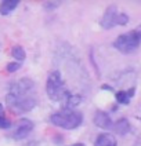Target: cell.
<instances>
[{"instance_id":"cell-17","label":"cell","mask_w":141,"mask_h":146,"mask_svg":"<svg viewBox=\"0 0 141 146\" xmlns=\"http://www.w3.org/2000/svg\"><path fill=\"white\" fill-rule=\"evenodd\" d=\"M71 146H84L83 143H75V145H71Z\"/></svg>"},{"instance_id":"cell-4","label":"cell","mask_w":141,"mask_h":146,"mask_svg":"<svg viewBox=\"0 0 141 146\" xmlns=\"http://www.w3.org/2000/svg\"><path fill=\"white\" fill-rule=\"evenodd\" d=\"M46 91H47V95L50 97L51 101L58 102V101H64L65 97L68 95V90L64 86V80L61 77V73L58 70H53L49 74V79L46 83Z\"/></svg>"},{"instance_id":"cell-13","label":"cell","mask_w":141,"mask_h":146,"mask_svg":"<svg viewBox=\"0 0 141 146\" xmlns=\"http://www.w3.org/2000/svg\"><path fill=\"white\" fill-rule=\"evenodd\" d=\"M11 54H13V57L18 59V61H24L25 59V50L21 47V46H14L13 50H11Z\"/></svg>"},{"instance_id":"cell-1","label":"cell","mask_w":141,"mask_h":146,"mask_svg":"<svg viewBox=\"0 0 141 146\" xmlns=\"http://www.w3.org/2000/svg\"><path fill=\"white\" fill-rule=\"evenodd\" d=\"M37 104L35 83L28 77L15 81L7 94V105L15 113L31 112Z\"/></svg>"},{"instance_id":"cell-3","label":"cell","mask_w":141,"mask_h":146,"mask_svg":"<svg viewBox=\"0 0 141 146\" xmlns=\"http://www.w3.org/2000/svg\"><path fill=\"white\" fill-rule=\"evenodd\" d=\"M140 44H141V25L138 28L130 31V32L120 35L114 41V47L116 50H119L120 52H124V54L133 52L134 50L138 48Z\"/></svg>"},{"instance_id":"cell-10","label":"cell","mask_w":141,"mask_h":146,"mask_svg":"<svg viewBox=\"0 0 141 146\" xmlns=\"http://www.w3.org/2000/svg\"><path fill=\"white\" fill-rule=\"evenodd\" d=\"M18 6V0H4L0 3V14L7 15Z\"/></svg>"},{"instance_id":"cell-8","label":"cell","mask_w":141,"mask_h":146,"mask_svg":"<svg viewBox=\"0 0 141 146\" xmlns=\"http://www.w3.org/2000/svg\"><path fill=\"white\" fill-rule=\"evenodd\" d=\"M116 139L112 134H100L96 142H94V146H116Z\"/></svg>"},{"instance_id":"cell-6","label":"cell","mask_w":141,"mask_h":146,"mask_svg":"<svg viewBox=\"0 0 141 146\" xmlns=\"http://www.w3.org/2000/svg\"><path fill=\"white\" fill-rule=\"evenodd\" d=\"M32 130H33V123L31 120H28V119H22V120H19L15 124L14 130L11 131L10 135L14 139H22L25 137H28Z\"/></svg>"},{"instance_id":"cell-11","label":"cell","mask_w":141,"mask_h":146,"mask_svg":"<svg viewBox=\"0 0 141 146\" xmlns=\"http://www.w3.org/2000/svg\"><path fill=\"white\" fill-rule=\"evenodd\" d=\"M133 95H134V88H129V91H119V92H116V101L119 104L127 105Z\"/></svg>"},{"instance_id":"cell-9","label":"cell","mask_w":141,"mask_h":146,"mask_svg":"<svg viewBox=\"0 0 141 146\" xmlns=\"http://www.w3.org/2000/svg\"><path fill=\"white\" fill-rule=\"evenodd\" d=\"M112 128H114L115 132L120 134V135H124V134H127L130 131V123H129V120H126V119H119L112 125Z\"/></svg>"},{"instance_id":"cell-16","label":"cell","mask_w":141,"mask_h":146,"mask_svg":"<svg viewBox=\"0 0 141 146\" xmlns=\"http://www.w3.org/2000/svg\"><path fill=\"white\" fill-rule=\"evenodd\" d=\"M0 116H3V106H1V104H0Z\"/></svg>"},{"instance_id":"cell-15","label":"cell","mask_w":141,"mask_h":146,"mask_svg":"<svg viewBox=\"0 0 141 146\" xmlns=\"http://www.w3.org/2000/svg\"><path fill=\"white\" fill-rule=\"evenodd\" d=\"M19 68H21V64H19V62H13V64H8V65H7V72H10V73L17 72Z\"/></svg>"},{"instance_id":"cell-5","label":"cell","mask_w":141,"mask_h":146,"mask_svg":"<svg viewBox=\"0 0 141 146\" xmlns=\"http://www.w3.org/2000/svg\"><path fill=\"white\" fill-rule=\"evenodd\" d=\"M127 22H129V17L124 13H120L116 6H109L105 10L100 24L104 29H111L116 25H126Z\"/></svg>"},{"instance_id":"cell-7","label":"cell","mask_w":141,"mask_h":146,"mask_svg":"<svg viewBox=\"0 0 141 146\" xmlns=\"http://www.w3.org/2000/svg\"><path fill=\"white\" fill-rule=\"evenodd\" d=\"M94 124L100 128H105V130L112 128V125H114V123L111 120V116L107 112H102V110H98L94 114Z\"/></svg>"},{"instance_id":"cell-2","label":"cell","mask_w":141,"mask_h":146,"mask_svg":"<svg viewBox=\"0 0 141 146\" xmlns=\"http://www.w3.org/2000/svg\"><path fill=\"white\" fill-rule=\"evenodd\" d=\"M50 121L57 127H61V128L74 130L82 124L83 116L79 112H75L71 109H64V110H59V112H55V113L51 114Z\"/></svg>"},{"instance_id":"cell-12","label":"cell","mask_w":141,"mask_h":146,"mask_svg":"<svg viewBox=\"0 0 141 146\" xmlns=\"http://www.w3.org/2000/svg\"><path fill=\"white\" fill-rule=\"evenodd\" d=\"M65 106L66 109H71L72 110V108L75 106H78L80 104V97L79 95H74V94H71V92H68V95L65 97Z\"/></svg>"},{"instance_id":"cell-14","label":"cell","mask_w":141,"mask_h":146,"mask_svg":"<svg viewBox=\"0 0 141 146\" xmlns=\"http://www.w3.org/2000/svg\"><path fill=\"white\" fill-rule=\"evenodd\" d=\"M10 127H13V123L10 121L8 119H6L4 116H0V128H10Z\"/></svg>"}]
</instances>
